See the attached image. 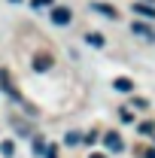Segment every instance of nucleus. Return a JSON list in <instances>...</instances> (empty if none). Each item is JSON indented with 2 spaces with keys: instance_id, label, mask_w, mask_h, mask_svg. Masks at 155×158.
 Masks as SVG:
<instances>
[{
  "instance_id": "6",
  "label": "nucleus",
  "mask_w": 155,
  "mask_h": 158,
  "mask_svg": "<svg viewBox=\"0 0 155 158\" xmlns=\"http://www.w3.org/2000/svg\"><path fill=\"white\" fill-rule=\"evenodd\" d=\"M103 143H107L113 152H122V137H119V134H107V140H103Z\"/></svg>"
},
{
  "instance_id": "12",
  "label": "nucleus",
  "mask_w": 155,
  "mask_h": 158,
  "mask_svg": "<svg viewBox=\"0 0 155 158\" xmlns=\"http://www.w3.org/2000/svg\"><path fill=\"white\" fill-rule=\"evenodd\" d=\"M31 3H34V9H37V6H49L52 0H31Z\"/></svg>"
},
{
  "instance_id": "2",
  "label": "nucleus",
  "mask_w": 155,
  "mask_h": 158,
  "mask_svg": "<svg viewBox=\"0 0 155 158\" xmlns=\"http://www.w3.org/2000/svg\"><path fill=\"white\" fill-rule=\"evenodd\" d=\"M70 19H73V12H70L67 6H55V9H52V21H55V24H70Z\"/></svg>"
},
{
  "instance_id": "14",
  "label": "nucleus",
  "mask_w": 155,
  "mask_h": 158,
  "mask_svg": "<svg viewBox=\"0 0 155 158\" xmlns=\"http://www.w3.org/2000/svg\"><path fill=\"white\" fill-rule=\"evenodd\" d=\"M91 158H103V155H91Z\"/></svg>"
},
{
  "instance_id": "11",
  "label": "nucleus",
  "mask_w": 155,
  "mask_h": 158,
  "mask_svg": "<svg viewBox=\"0 0 155 158\" xmlns=\"http://www.w3.org/2000/svg\"><path fill=\"white\" fill-rule=\"evenodd\" d=\"M140 131H143V134H152L155 125H152V122H143V125H140Z\"/></svg>"
},
{
  "instance_id": "5",
  "label": "nucleus",
  "mask_w": 155,
  "mask_h": 158,
  "mask_svg": "<svg viewBox=\"0 0 155 158\" xmlns=\"http://www.w3.org/2000/svg\"><path fill=\"white\" fill-rule=\"evenodd\" d=\"M49 67H52V58L49 55H37L34 58V70H49Z\"/></svg>"
},
{
  "instance_id": "4",
  "label": "nucleus",
  "mask_w": 155,
  "mask_h": 158,
  "mask_svg": "<svg viewBox=\"0 0 155 158\" xmlns=\"http://www.w3.org/2000/svg\"><path fill=\"white\" fill-rule=\"evenodd\" d=\"M134 12L146 15V19H155V6H149V3H134Z\"/></svg>"
},
{
  "instance_id": "13",
  "label": "nucleus",
  "mask_w": 155,
  "mask_h": 158,
  "mask_svg": "<svg viewBox=\"0 0 155 158\" xmlns=\"http://www.w3.org/2000/svg\"><path fill=\"white\" fill-rule=\"evenodd\" d=\"M146 158H155V149H146Z\"/></svg>"
},
{
  "instance_id": "10",
  "label": "nucleus",
  "mask_w": 155,
  "mask_h": 158,
  "mask_svg": "<svg viewBox=\"0 0 155 158\" xmlns=\"http://www.w3.org/2000/svg\"><path fill=\"white\" fill-rule=\"evenodd\" d=\"M0 88L12 94V85H9V76H6V70H0Z\"/></svg>"
},
{
  "instance_id": "8",
  "label": "nucleus",
  "mask_w": 155,
  "mask_h": 158,
  "mask_svg": "<svg viewBox=\"0 0 155 158\" xmlns=\"http://www.w3.org/2000/svg\"><path fill=\"white\" fill-rule=\"evenodd\" d=\"M0 152H3L6 158H12L15 155V143H12V140H3V143H0Z\"/></svg>"
},
{
  "instance_id": "9",
  "label": "nucleus",
  "mask_w": 155,
  "mask_h": 158,
  "mask_svg": "<svg viewBox=\"0 0 155 158\" xmlns=\"http://www.w3.org/2000/svg\"><path fill=\"white\" fill-rule=\"evenodd\" d=\"M85 43H88V46H97V49H100V46H103V37L91 31V34H85Z\"/></svg>"
},
{
  "instance_id": "15",
  "label": "nucleus",
  "mask_w": 155,
  "mask_h": 158,
  "mask_svg": "<svg viewBox=\"0 0 155 158\" xmlns=\"http://www.w3.org/2000/svg\"><path fill=\"white\" fill-rule=\"evenodd\" d=\"M12 3H19V0H12Z\"/></svg>"
},
{
  "instance_id": "1",
  "label": "nucleus",
  "mask_w": 155,
  "mask_h": 158,
  "mask_svg": "<svg viewBox=\"0 0 155 158\" xmlns=\"http://www.w3.org/2000/svg\"><path fill=\"white\" fill-rule=\"evenodd\" d=\"M131 34H137L140 40H149V43H155V31L149 27V24H143V21H134V24H131Z\"/></svg>"
},
{
  "instance_id": "3",
  "label": "nucleus",
  "mask_w": 155,
  "mask_h": 158,
  "mask_svg": "<svg viewBox=\"0 0 155 158\" xmlns=\"http://www.w3.org/2000/svg\"><path fill=\"white\" fill-rule=\"evenodd\" d=\"M91 9L100 12V15H107V19H119V9H116V6H110V3H91Z\"/></svg>"
},
{
  "instance_id": "7",
  "label": "nucleus",
  "mask_w": 155,
  "mask_h": 158,
  "mask_svg": "<svg viewBox=\"0 0 155 158\" xmlns=\"http://www.w3.org/2000/svg\"><path fill=\"white\" fill-rule=\"evenodd\" d=\"M113 85H116V91H134V82H131V79H125V76H119Z\"/></svg>"
}]
</instances>
